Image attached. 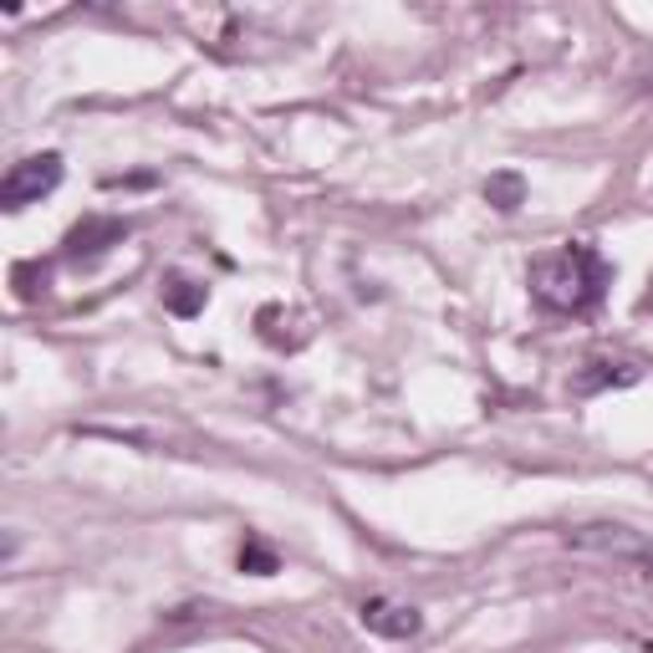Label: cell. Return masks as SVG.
<instances>
[{
  "instance_id": "cell-2",
  "label": "cell",
  "mask_w": 653,
  "mask_h": 653,
  "mask_svg": "<svg viewBox=\"0 0 653 653\" xmlns=\"http://www.w3.org/2000/svg\"><path fill=\"white\" fill-rule=\"evenodd\" d=\"M56 185H62V159H56V153H32V159L11 164L5 185H0V204H5V210H26V204H36Z\"/></svg>"
},
{
  "instance_id": "cell-1",
  "label": "cell",
  "mask_w": 653,
  "mask_h": 653,
  "mask_svg": "<svg viewBox=\"0 0 653 653\" xmlns=\"http://www.w3.org/2000/svg\"><path fill=\"white\" fill-rule=\"evenodd\" d=\"M607 281H613V266L592 246H577V240L531 261V291L552 312H592L607 297Z\"/></svg>"
},
{
  "instance_id": "cell-4",
  "label": "cell",
  "mask_w": 653,
  "mask_h": 653,
  "mask_svg": "<svg viewBox=\"0 0 653 653\" xmlns=\"http://www.w3.org/2000/svg\"><path fill=\"white\" fill-rule=\"evenodd\" d=\"M572 547H592V552H607V556H638L653 567V547L643 537H633L628 526H582L572 531Z\"/></svg>"
},
{
  "instance_id": "cell-3",
  "label": "cell",
  "mask_w": 653,
  "mask_h": 653,
  "mask_svg": "<svg viewBox=\"0 0 653 653\" xmlns=\"http://www.w3.org/2000/svg\"><path fill=\"white\" fill-rule=\"evenodd\" d=\"M357 618H363V628H373V633H384V638H414L424 628L419 607L393 603V598H368V603L357 607Z\"/></svg>"
},
{
  "instance_id": "cell-8",
  "label": "cell",
  "mask_w": 653,
  "mask_h": 653,
  "mask_svg": "<svg viewBox=\"0 0 653 653\" xmlns=\"http://www.w3.org/2000/svg\"><path fill=\"white\" fill-rule=\"evenodd\" d=\"M240 567H255V577H271V572H276V556L261 552V547H246V552H240Z\"/></svg>"
},
{
  "instance_id": "cell-6",
  "label": "cell",
  "mask_w": 653,
  "mask_h": 653,
  "mask_svg": "<svg viewBox=\"0 0 653 653\" xmlns=\"http://www.w3.org/2000/svg\"><path fill=\"white\" fill-rule=\"evenodd\" d=\"M486 194H490L495 210H516V204H520V179H516V174H495V179L486 185Z\"/></svg>"
},
{
  "instance_id": "cell-7",
  "label": "cell",
  "mask_w": 653,
  "mask_h": 653,
  "mask_svg": "<svg viewBox=\"0 0 653 653\" xmlns=\"http://www.w3.org/2000/svg\"><path fill=\"white\" fill-rule=\"evenodd\" d=\"M189 281H174L168 286V306H174V312H179V317H189V312H200L204 306V286L200 291H185Z\"/></svg>"
},
{
  "instance_id": "cell-5",
  "label": "cell",
  "mask_w": 653,
  "mask_h": 653,
  "mask_svg": "<svg viewBox=\"0 0 653 653\" xmlns=\"http://www.w3.org/2000/svg\"><path fill=\"white\" fill-rule=\"evenodd\" d=\"M123 235H128V225H123V219H87V225H77V230H72L67 251H72V255L108 251V240H123Z\"/></svg>"
}]
</instances>
